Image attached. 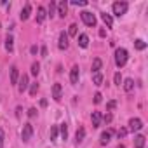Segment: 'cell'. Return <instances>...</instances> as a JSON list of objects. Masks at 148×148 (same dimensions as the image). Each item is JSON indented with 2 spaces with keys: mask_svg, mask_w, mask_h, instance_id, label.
Returning a JSON list of instances; mask_svg holds the SVG:
<instances>
[{
  "mask_svg": "<svg viewBox=\"0 0 148 148\" xmlns=\"http://www.w3.org/2000/svg\"><path fill=\"white\" fill-rule=\"evenodd\" d=\"M45 16H47V14H45V9H44V7H38V9H37V23H42V21L45 19Z\"/></svg>",
  "mask_w": 148,
  "mask_h": 148,
  "instance_id": "obj_21",
  "label": "cell"
},
{
  "mask_svg": "<svg viewBox=\"0 0 148 148\" xmlns=\"http://www.w3.org/2000/svg\"><path fill=\"white\" fill-rule=\"evenodd\" d=\"M56 7H58V4H56V2H51V4H49V16H51V18L56 14Z\"/></svg>",
  "mask_w": 148,
  "mask_h": 148,
  "instance_id": "obj_29",
  "label": "cell"
},
{
  "mask_svg": "<svg viewBox=\"0 0 148 148\" xmlns=\"http://www.w3.org/2000/svg\"><path fill=\"white\" fill-rule=\"evenodd\" d=\"M61 96H63L61 84H54V86H52V98H54L56 101H59V99H61Z\"/></svg>",
  "mask_w": 148,
  "mask_h": 148,
  "instance_id": "obj_10",
  "label": "cell"
},
{
  "mask_svg": "<svg viewBox=\"0 0 148 148\" xmlns=\"http://www.w3.org/2000/svg\"><path fill=\"white\" fill-rule=\"evenodd\" d=\"M134 45H136V49H138V51H143V49H146V44H145L141 38H138V40L134 42Z\"/></svg>",
  "mask_w": 148,
  "mask_h": 148,
  "instance_id": "obj_27",
  "label": "cell"
},
{
  "mask_svg": "<svg viewBox=\"0 0 148 148\" xmlns=\"http://www.w3.org/2000/svg\"><path fill=\"white\" fill-rule=\"evenodd\" d=\"M35 115H37V108H30V110H28V117H30V119H33Z\"/></svg>",
  "mask_w": 148,
  "mask_h": 148,
  "instance_id": "obj_35",
  "label": "cell"
},
{
  "mask_svg": "<svg viewBox=\"0 0 148 148\" xmlns=\"http://www.w3.org/2000/svg\"><path fill=\"white\" fill-rule=\"evenodd\" d=\"M112 119H113V117H112V113H106V115L103 117V120H105L106 124H110V122H112Z\"/></svg>",
  "mask_w": 148,
  "mask_h": 148,
  "instance_id": "obj_38",
  "label": "cell"
},
{
  "mask_svg": "<svg viewBox=\"0 0 148 148\" xmlns=\"http://www.w3.org/2000/svg\"><path fill=\"white\" fill-rule=\"evenodd\" d=\"M30 12H32V5H30V4H25V7H23V11H21L19 18H21L23 21H26V19L30 18Z\"/></svg>",
  "mask_w": 148,
  "mask_h": 148,
  "instance_id": "obj_13",
  "label": "cell"
},
{
  "mask_svg": "<svg viewBox=\"0 0 148 148\" xmlns=\"http://www.w3.org/2000/svg\"><path fill=\"white\" fill-rule=\"evenodd\" d=\"M127 7H129V5H127V2H115V4L112 5V11H113V14H115V16H119V18H120V16H124V14L127 12Z\"/></svg>",
  "mask_w": 148,
  "mask_h": 148,
  "instance_id": "obj_2",
  "label": "cell"
},
{
  "mask_svg": "<svg viewBox=\"0 0 148 148\" xmlns=\"http://www.w3.org/2000/svg\"><path fill=\"white\" fill-rule=\"evenodd\" d=\"M37 91H38V84H32V86H30V94H32V96H35V94H37Z\"/></svg>",
  "mask_w": 148,
  "mask_h": 148,
  "instance_id": "obj_31",
  "label": "cell"
},
{
  "mask_svg": "<svg viewBox=\"0 0 148 148\" xmlns=\"http://www.w3.org/2000/svg\"><path fill=\"white\" fill-rule=\"evenodd\" d=\"M80 18H82V21H84L87 26H96V16H94L92 12H89V11H84V12L80 14Z\"/></svg>",
  "mask_w": 148,
  "mask_h": 148,
  "instance_id": "obj_4",
  "label": "cell"
},
{
  "mask_svg": "<svg viewBox=\"0 0 148 148\" xmlns=\"http://www.w3.org/2000/svg\"><path fill=\"white\" fill-rule=\"evenodd\" d=\"M127 58H129V52H127L124 47H119V49L115 51V64H117L119 68H122V66L127 63Z\"/></svg>",
  "mask_w": 148,
  "mask_h": 148,
  "instance_id": "obj_1",
  "label": "cell"
},
{
  "mask_svg": "<svg viewBox=\"0 0 148 148\" xmlns=\"http://www.w3.org/2000/svg\"><path fill=\"white\" fill-rule=\"evenodd\" d=\"M56 9H58V14H59L61 18H64V16H66V12H68V4L63 0V2H59V4H58V7H56Z\"/></svg>",
  "mask_w": 148,
  "mask_h": 148,
  "instance_id": "obj_11",
  "label": "cell"
},
{
  "mask_svg": "<svg viewBox=\"0 0 148 148\" xmlns=\"http://www.w3.org/2000/svg\"><path fill=\"white\" fill-rule=\"evenodd\" d=\"M115 105H117L115 101H108V105H106V110H108V112H110V110H113V108H115Z\"/></svg>",
  "mask_w": 148,
  "mask_h": 148,
  "instance_id": "obj_37",
  "label": "cell"
},
{
  "mask_svg": "<svg viewBox=\"0 0 148 148\" xmlns=\"http://www.w3.org/2000/svg\"><path fill=\"white\" fill-rule=\"evenodd\" d=\"M4 138H5V134H4L2 129H0V148H4Z\"/></svg>",
  "mask_w": 148,
  "mask_h": 148,
  "instance_id": "obj_36",
  "label": "cell"
},
{
  "mask_svg": "<svg viewBox=\"0 0 148 148\" xmlns=\"http://www.w3.org/2000/svg\"><path fill=\"white\" fill-rule=\"evenodd\" d=\"M30 52H32V54H37V52H38V47H37V45H32V47H30Z\"/></svg>",
  "mask_w": 148,
  "mask_h": 148,
  "instance_id": "obj_39",
  "label": "cell"
},
{
  "mask_svg": "<svg viewBox=\"0 0 148 148\" xmlns=\"http://www.w3.org/2000/svg\"><path fill=\"white\" fill-rule=\"evenodd\" d=\"M32 136H33V125L28 122V124H25V125H23V131H21V139H23L25 143H28V141L32 139Z\"/></svg>",
  "mask_w": 148,
  "mask_h": 148,
  "instance_id": "obj_3",
  "label": "cell"
},
{
  "mask_svg": "<svg viewBox=\"0 0 148 148\" xmlns=\"http://www.w3.org/2000/svg\"><path fill=\"white\" fill-rule=\"evenodd\" d=\"M101 113L99 112H92V115H91V120H92V127H99V124H101Z\"/></svg>",
  "mask_w": 148,
  "mask_h": 148,
  "instance_id": "obj_14",
  "label": "cell"
},
{
  "mask_svg": "<svg viewBox=\"0 0 148 148\" xmlns=\"http://www.w3.org/2000/svg\"><path fill=\"white\" fill-rule=\"evenodd\" d=\"M71 4H73V5H87V2H86V0H73Z\"/></svg>",
  "mask_w": 148,
  "mask_h": 148,
  "instance_id": "obj_34",
  "label": "cell"
},
{
  "mask_svg": "<svg viewBox=\"0 0 148 148\" xmlns=\"http://www.w3.org/2000/svg\"><path fill=\"white\" fill-rule=\"evenodd\" d=\"M16 115H18V117L21 115V106H18V108H16Z\"/></svg>",
  "mask_w": 148,
  "mask_h": 148,
  "instance_id": "obj_41",
  "label": "cell"
},
{
  "mask_svg": "<svg viewBox=\"0 0 148 148\" xmlns=\"http://www.w3.org/2000/svg\"><path fill=\"white\" fill-rule=\"evenodd\" d=\"M38 71H40V63H33L32 64V75H38Z\"/></svg>",
  "mask_w": 148,
  "mask_h": 148,
  "instance_id": "obj_28",
  "label": "cell"
},
{
  "mask_svg": "<svg viewBox=\"0 0 148 148\" xmlns=\"http://www.w3.org/2000/svg\"><path fill=\"white\" fill-rule=\"evenodd\" d=\"M40 54H42V56H47V49H45V47H42V49H40Z\"/></svg>",
  "mask_w": 148,
  "mask_h": 148,
  "instance_id": "obj_40",
  "label": "cell"
},
{
  "mask_svg": "<svg viewBox=\"0 0 148 148\" xmlns=\"http://www.w3.org/2000/svg\"><path fill=\"white\" fill-rule=\"evenodd\" d=\"M101 19H103V23L108 26V28H112V25H113V18L110 16V14H106V12H103L101 14Z\"/></svg>",
  "mask_w": 148,
  "mask_h": 148,
  "instance_id": "obj_19",
  "label": "cell"
},
{
  "mask_svg": "<svg viewBox=\"0 0 148 148\" xmlns=\"http://www.w3.org/2000/svg\"><path fill=\"white\" fill-rule=\"evenodd\" d=\"M101 64H103V61L99 59V58H96L94 61H92V73H99V70H101Z\"/></svg>",
  "mask_w": 148,
  "mask_h": 148,
  "instance_id": "obj_20",
  "label": "cell"
},
{
  "mask_svg": "<svg viewBox=\"0 0 148 148\" xmlns=\"http://www.w3.org/2000/svg\"><path fill=\"white\" fill-rule=\"evenodd\" d=\"M18 89H19V92H25L26 89H28V75H21V79L18 80Z\"/></svg>",
  "mask_w": 148,
  "mask_h": 148,
  "instance_id": "obj_6",
  "label": "cell"
},
{
  "mask_svg": "<svg viewBox=\"0 0 148 148\" xmlns=\"http://www.w3.org/2000/svg\"><path fill=\"white\" fill-rule=\"evenodd\" d=\"M79 75H80L79 66H73L71 71H70V80H71V84H79Z\"/></svg>",
  "mask_w": 148,
  "mask_h": 148,
  "instance_id": "obj_9",
  "label": "cell"
},
{
  "mask_svg": "<svg viewBox=\"0 0 148 148\" xmlns=\"http://www.w3.org/2000/svg\"><path fill=\"white\" fill-rule=\"evenodd\" d=\"M101 98H103V96H101V92H96V94H94V103H96V105H99V103H101Z\"/></svg>",
  "mask_w": 148,
  "mask_h": 148,
  "instance_id": "obj_33",
  "label": "cell"
},
{
  "mask_svg": "<svg viewBox=\"0 0 148 148\" xmlns=\"http://www.w3.org/2000/svg\"><path fill=\"white\" fill-rule=\"evenodd\" d=\"M124 89H125V92H132V89H134V80H132V79L124 80Z\"/></svg>",
  "mask_w": 148,
  "mask_h": 148,
  "instance_id": "obj_22",
  "label": "cell"
},
{
  "mask_svg": "<svg viewBox=\"0 0 148 148\" xmlns=\"http://www.w3.org/2000/svg\"><path fill=\"white\" fill-rule=\"evenodd\" d=\"M117 148H125V146H124V145H119V146H117Z\"/></svg>",
  "mask_w": 148,
  "mask_h": 148,
  "instance_id": "obj_42",
  "label": "cell"
},
{
  "mask_svg": "<svg viewBox=\"0 0 148 148\" xmlns=\"http://www.w3.org/2000/svg\"><path fill=\"white\" fill-rule=\"evenodd\" d=\"M113 82H115L117 86H120V84H122V75H120V73H119V71H117V73H115V75H113Z\"/></svg>",
  "mask_w": 148,
  "mask_h": 148,
  "instance_id": "obj_30",
  "label": "cell"
},
{
  "mask_svg": "<svg viewBox=\"0 0 148 148\" xmlns=\"http://www.w3.org/2000/svg\"><path fill=\"white\" fill-rule=\"evenodd\" d=\"M77 32H79V26L75 25V23H73V25H70V28H68V37H75L77 35Z\"/></svg>",
  "mask_w": 148,
  "mask_h": 148,
  "instance_id": "obj_23",
  "label": "cell"
},
{
  "mask_svg": "<svg viewBox=\"0 0 148 148\" xmlns=\"http://www.w3.org/2000/svg\"><path fill=\"white\" fill-rule=\"evenodd\" d=\"M92 82H94V86H101L103 84V75H101V73H94V75H92Z\"/></svg>",
  "mask_w": 148,
  "mask_h": 148,
  "instance_id": "obj_24",
  "label": "cell"
},
{
  "mask_svg": "<svg viewBox=\"0 0 148 148\" xmlns=\"http://www.w3.org/2000/svg\"><path fill=\"white\" fill-rule=\"evenodd\" d=\"M79 45H80L82 49H86V47L89 45V37H87L86 33H82V35H79Z\"/></svg>",
  "mask_w": 148,
  "mask_h": 148,
  "instance_id": "obj_17",
  "label": "cell"
},
{
  "mask_svg": "<svg viewBox=\"0 0 148 148\" xmlns=\"http://www.w3.org/2000/svg\"><path fill=\"white\" fill-rule=\"evenodd\" d=\"M112 134H113V131H112V129L103 131V132H101V136H99V143H101V145H108V143H110V139H112Z\"/></svg>",
  "mask_w": 148,
  "mask_h": 148,
  "instance_id": "obj_8",
  "label": "cell"
},
{
  "mask_svg": "<svg viewBox=\"0 0 148 148\" xmlns=\"http://www.w3.org/2000/svg\"><path fill=\"white\" fill-rule=\"evenodd\" d=\"M141 127H143V120L141 119H131L129 120V131L134 132V131H139Z\"/></svg>",
  "mask_w": 148,
  "mask_h": 148,
  "instance_id": "obj_5",
  "label": "cell"
},
{
  "mask_svg": "<svg viewBox=\"0 0 148 148\" xmlns=\"http://www.w3.org/2000/svg\"><path fill=\"white\" fill-rule=\"evenodd\" d=\"M58 47H59L61 51L68 49V35H66L64 32H61V33H59V42H58Z\"/></svg>",
  "mask_w": 148,
  "mask_h": 148,
  "instance_id": "obj_7",
  "label": "cell"
},
{
  "mask_svg": "<svg viewBox=\"0 0 148 148\" xmlns=\"http://www.w3.org/2000/svg\"><path fill=\"white\" fill-rule=\"evenodd\" d=\"M125 134H127V129H125V127H122V129H119V131H117V136H119V139H120V138H124Z\"/></svg>",
  "mask_w": 148,
  "mask_h": 148,
  "instance_id": "obj_32",
  "label": "cell"
},
{
  "mask_svg": "<svg viewBox=\"0 0 148 148\" xmlns=\"http://www.w3.org/2000/svg\"><path fill=\"white\" fill-rule=\"evenodd\" d=\"M145 141H146V138L143 134H138L134 138V148H145Z\"/></svg>",
  "mask_w": 148,
  "mask_h": 148,
  "instance_id": "obj_16",
  "label": "cell"
},
{
  "mask_svg": "<svg viewBox=\"0 0 148 148\" xmlns=\"http://www.w3.org/2000/svg\"><path fill=\"white\" fill-rule=\"evenodd\" d=\"M84 138H86V129L84 127H79L77 129V132H75V143L79 145V143H82L84 141Z\"/></svg>",
  "mask_w": 148,
  "mask_h": 148,
  "instance_id": "obj_15",
  "label": "cell"
},
{
  "mask_svg": "<svg viewBox=\"0 0 148 148\" xmlns=\"http://www.w3.org/2000/svg\"><path fill=\"white\" fill-rule=\"evenodd\" d=\"M58 125H52L51 127V132H49V138H51V141H56V138H58Z\"/></svg>",
  "mask_w": 148,
  "mask_h": 148,
  "instance_id": "obj_26",
  "label": "cell"
},
{
  "mask_svg": "<svg viewBox=\"0 0 148 148\" xmlns=\"http://www.w3.org/2000/svg\"><path fill=\"white\" fill-rule=\"evenodd\" d=\"M18 80H19V71H18V66H12V68H11V84H12V86H16V84H18Z\"/></svg>",
  "mask_w": 148,
  "mask_h": 148,
  "instance_id": "obj_12",
  "label": "cell"
},
{
  "mask_svg": "<svg viewBox=\"0 0 148 148\" xmlns=\"http://www.w3.org/2000/svg\"><path fill=\"white\" fill-rule=\"evenodd\" d=\"M5 49H7L9 52L14 51V37H12V35H7V38H5Z\"/></svg>",
  "mask_w": 148,
  "mask_h": 148,
  "instance_id": "obj_18",
  "label": "cell"
},
{
  "mask_svg": "<svg viewBox=\"0 0 148 148\" xmlns=\"http://www.w3.org/2000/svg\"><path fill=\"white\" fill-rule=\"evenodd\" d=\"M58 131L61 132V138H63V139L68 138V125H66V124H61V127H59Z\"/></svg>",
  "mask_w": 148,
  "mask_h": 148,
  "instance_id": "obj_25",
  "label": "cell"
}]
</instances>
